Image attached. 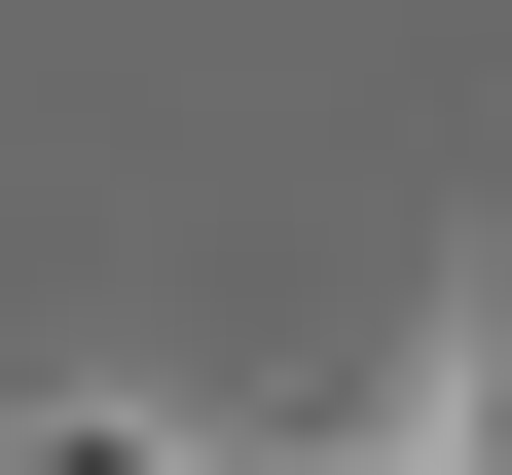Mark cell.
<instances>
[{"label": "cell", "instance_id": "obj_1", "mask_svg": "<svg viewBox=\"0 0 512 475\" xmlns=\"http://www.w3.org/2000/svg\"><path fill=\"white\" fill-rule=\"evenodd\" d=\"M0 475H147V439H0Z\"/></svg>", "mask_w": 512, "mask_h": 475}]
</instances>
